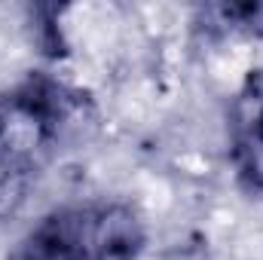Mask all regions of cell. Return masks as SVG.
I'll list each match as a JSON object with an SVG mask.
<instances>
[{
  "label": "cell",
  "instance_id": "cell-3",
  "mask_svg": "<svg viewBox=\"0 0 263 260\" xmlns=\"http://www.w3.org/2000/svg\"><path fill=\"white\" fill-rule=\"evenodd\" d=\"M9 260H92L89 202H73L43 214Z\"/></svg>",
  "mask_w": 263,
  "mask_h": 260
},
{
  "label": "cell",
  "instance_id": "cell-1",
  "mask_svg": "<svg viewBox=\"0 0 263 260\" xmlns=\"http://www.w3.org/2000/svg\"><path fill=\"white\" fill-rule=\"evenodd\" d=\"M73 92L49 73H28L0 95V217L15 211L73 117Z\"/></svg>",
  "mask_w": 263,
  "mask_h": 260
},
{
  "label": "cell",
  "instance_id": "cell-2",
  "mask_svg": "<svg viewBox=\"0 0 263 260\" xmlns=\"http://www.w3.org/2000/svg\"><path fill=\"white\" fill-rule=\"evenodd\" d=\"M227 159L236 187L263 196V67L245 70L227 104Z\"/></svg>",
  "mask_w": 263,
  "mask_h": 260
},
{
  "label": "cell",
  "instance_id": "cell-5",
  "mask_svg": "<svg viewBox=\"0 0 263 260\" xmlns=\"http://www.w3.org/2000/svg\"><path fill=\"white\" fill-rule=\"evenodd\" d=\"M208 34H257L263 31V3H217L202 9Z\"/></svg>",
  "mask_w": 263,
  "mask_h": 260
},
{
  "label": "cell",
  "instance_id": "cell-4",
  "mask_svg": "<svg viewBox=\"0 0 263 260\" xmlns=\"http://www.w3.org/2000/svg\"><path fill=\"white\" fill-rule=\"evenodd\" d=\"M92 260H138L147 248V224L141 211L123 199L89 202Z\"/></svg>",
  "mask_w": 263,
  "mask_h": 260
}]
</instances>
